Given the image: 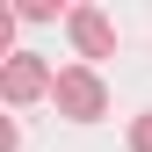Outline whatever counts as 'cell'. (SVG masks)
<instances>
[{
  "mask_svg": "<svg viewBox=\"0 0 152 152\" xmlns=\"http://www.w3.org/2000/svg\"><path fill=\"white\" fill-rule=\"evenodd\" d=\"M51 102H58L65 123H102V116H109V87H102V72H94V65H58Z\"/></svg>",
  "mask_w": 152,
  "mask_h": 152,
  "instance_id": "cell-1",
  "label": "cell"
},
{
  "mask_svg": "<svg viewBox=\"0 0 152 152\" xmlns=\"http://www.w3.org/2000/svg\"><path fill=\"white\" fill-rule=\"evenodd\" d=\"M130 152H152V109H145V116H130Z\"/></svg>",
  "mask_w": 152,
  "mask_h": 152,
  "instance_id": "cell-4",
  "label": "cell"
},
{
  "mask_svg": "<svg viewBox=\"0 0 152 152\" xmlns=\"http://www.w3.org/2000/svg\"><path fill=\"white\" fill-rule=\"evenodd\" d=\"M15 15H22V22H51V15H58V0H22Z\"/></svg>",
  "mask_w": 152,
  "mask_h": 152,
  "instance_id": "cell-5",
  "label": "cell"
},
{
  "mask_svg": "<svg viewBox=\"0 0 152 152\" xmlns=\"http://www.w3.org/2000/svg\"><path fill=\"white\" fill-rule=\"evenodd\" d=\"M65 29H72V51H80V65L116 58V22H109L102 7H72V15H65Z\"/></svg>",
  "mask_w": 152,
  "mask_h": 152,
  "instance_id": "cell-3",
  "label": "cell"
},
{
  "mask_svg": "<svg viewBox=\"0 0 152 152\" xmlns=\"http://www.w3.org/2000/svg\"><path fill=\"white\" fill-rule=\"evenodd\" d=\"M51 87H58V72L36 58V51H15V58L0 65V102H7V109H29V102H44Z\"/></svg>",
  "mask_w": 152,
  "mask_h": 152,
  "instance_id": "cell-2",
  "label": "cell"
}]
</instances>
